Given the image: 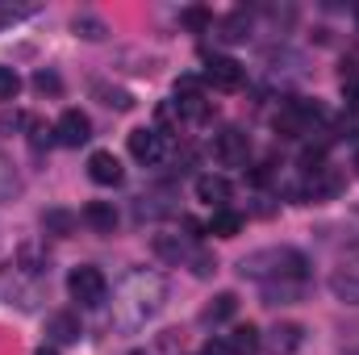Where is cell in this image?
Here are the masks:
<instances>
[{"label": "cell", "instance_id": "6da1fadb", "mask_svg": "<svg viewBox=\"0 0 359 355\" xmlns=\"http://www.w3.org/2000/svg\"><path fill=\"white\" fill-rule=\"evenodd\" d=\"M163 301H168V280L155 276V272H138V276H130L126 288L117 293L113 318H117V326L138 330V326H147V322L163 309Z\"/></svg>", "mask_w": 359, "mask_h": 355}, {"label": "cell", "instance_id": "7a4b0ae2", "mask_svg": "<svg viewBox=\"0 0 359 355\" xmlns=\"http://www.w3.org/2000/svg\"><path fill=\"white\" fill-rule=\"evenodd\" d=\"M305 267H309V260L301 251H292V247H264V251L243 255L238 272L247 280H268V284H276V280H305Z\"/></svg>", "mask_w": 359, "mask_h": 355}, {"label": "cell", "instance_id": "3957f363", "mask_svg": "<svg viewBox=\"0 0 359 355\" xmlns=\"http://www.w3.org/2000/svg\"><path fill=\"white\" fill-rule=\"evenodd\" d=\"M67 293H72V301H80V305H100L104 293H109V280H104L100 267L80 264V267H72V276H67Z\"/></svg>", "mask_w": 359, "mask_h": 355}, {"label": "cell", "instance_id": "277c9868", "mask_svg": "<svg viewBox=\"0 0 359 355\" xmlns=\"http://www.w3.org/2000/svg\"><path fill=\"white\" fill-rule=\"evenodd\" d=\"M213 159H217L222 168H247V159H251V138H247L243 130H222V134L213 138Z\"/></svg>", "mask_w": 359, "mask_h": 355}, {"label": "cell", "instance_id": "5b68a950", "mask_svg": "<svg viewBox=\"0 0 359 355\" xmlns=\"http://www.w3.org/2000/svg\"><path fill=\"white\" fill-rule=\"evenodd\" d=\"M205 80H209L213 88H222V92H234V88H243L247 67H243L238 59H230V55H213L209 67H205Z\"/></svg>", "mask_w": 359, "mask_h": 355}, {"label": "cell", "instance_id": "8992f818", "mask_svg": "<svg viewBox=\"0 0 359 355\" xmlns=\"http://www.w3.org/2000/svg\"><path fill=\"white\" fill-rule=\"evenodd\" d=\"M88 138H92L88 113H80V109H67V113L55 121V142H59V147H84Z\"/></svg>", "mask_w": 359, "mask_h": 355}, {"label": "cell", "instance_id": "52a82bcc", "mask_svg": "<svg viewBox=\"0 0 359 355\" xmlns=\"http://www.w3.org/2000/svg\"><path fill=\"white\" fill-rule=\"evenodd\" d=\"M163 151H168V142H163V134L159 130H151V126H138V130H130V155L138 159V163H159L163 159Z\"/></svg>", "mask_w": 359, "mask_h": 355}, {"label": "cell", "instance_id": "ba28073f", "mask_svg": "<svg viewBox=\"0 0 359 355\" xmlns=\"http://www.w3.org/2000/svg\"><path fill=\"white\" fill-rule=\"evenodd\" d=\"M88 180L100 184V188H117V184L126 180V168H121V159H117L113 151H92L88 155Z\"/></svg>", "mask_w": 359, "mask_h": 355}, {"label": "cell", "instance_id": "9c48e42d", "mask_svg": "<svg viewBox=\"0 0 359 355\" xmlns=\"http://www.w3.org/2000/svg\"><path fill=\"white\" fill-rule=\"evenodd\" d=\"M196 201H205L209 209H230V180L226 176H217V172H205V176H196Z\"/></svg>", "mask_w": 359, "mask_h": 355}, {"label": "cell", "instance_id": "30bf717a", "mask_svg": "<svg viewBox=\"0 0 359 355\" xmlns=\"http://www.w3.org/2000/svg\"><path fill=\"white\" fill-rule=\"evenodd\" d=\"M301 343H305V326H301V322H280L268 335V347L276 355H292Z\"/></svg>", "mask_w": 359, "mask_h": 355}, {"label": "cell", "instance_id": "8fae6325", "mask_svg": "<svg viewBox=\"0 0 359 355\" xmlns=\"http://www.w3.org/2000/svg\"><path fill=\"white\" fill-rule=\"evenodd\" d=\"M84 222H88L96 234H113V230H117V209H113V201H88V205H84Z\"/></svg>", "mask_w": 359, "mask_h": 355}, {"label": "cell", "instance_id": "7c38bea8", "mask_svg": "<svg viewBox=\"0 0 359 355\" xmlns=\"http://www.w3.org/2000/svg\"><path fill=\"white\" fill-rule=\"evenodd\" d=\"M330 293L343 301V305H359V267H339L330 276Z\"/></svg>", "mask_w": 359, "mask_h": 355}, {"label": "cell", "instance_id": "4fadbf2b", "mask_svg": "<svg viewBox=\"0 0 359 355\" xmlns=\"http://www.w3.org/2000/svg\"><path fill=\"white\" fill-rule=\"evenodd\" d=\"M259 330L251 326V322H243V326H234L230 335H226V347H230V355H255L259 351Z\"/></svg>", "mask_w": 359, "mask_h": 355}, {"label": "cell", "instance_id": "5bb4252c", "mask_svg": "<svg viewBox=\"0 0 359 355\" xmlns=\"http://www.w3.org/2000/svg\"><path fill=\"white\" fill-rule=\"evenodd\" d=\"M205 230L217 234V239H238V234H243V213H234V209H213V217H209Z\"/></svg>", "mask_w": 359, "mask_h": 355}, {"label": "cell", "instance_id": "9a60e30c", "mask_svg": "<svg viewBox=\"0 0 359 355\" xmlns=\"http://www.w3.org/2000/svg\"><path fill=\"white\" fill-rule=\"evenodd\" d=\"M234 309H238V297H234V293H217V297L201 309V322H209V326L230 322V318H234Z\"/></svg>", "mask_w": 359, "mask_h": 355}, {"label": "cell", "instance_id": "2e32d148", "mask_svg": "<svg viewBox=\"0 0 359 355\" xmlns=\"http://www.w3.org/2000/svg\"><path fill=\"white\" fill-rule=\"evenodd\" d=\"M46 335L55 343H76L80 339V318L76 314H50L46 318Z\"/></svg>", "mask_w": 359, "mask_h": 355}, {"label": "cell", "instance_id": "e0dca14e", "mask_svg": "<svg viewBox=\"0 0 359 355\" xmlns=\"http://www.w3.org/2000/svg\"><path fill=\"white\" fill-rule=\"evenodd\" d=\"M343 188V176L334 172V168H322V172H313L309 184H305V196H313V201H322V196H334Z\"/></svg>", "mask_w": 359, "mask_h": 355}, {"label": "cell", "instance_id": "ac0fdd59", "mask_svg": "<svg viewBox=\"0 0 359 355\" xmlns=\"http://www.w3.org/2000/svg\"><path fill=\"white\" fill-rule=\"evenodd\" d=\"M301 293H305L301 280H276V284H264V301H268V305H288V301H297Z\"/></svg>", "mask_w": 359, "mask_h": 355}, {"label": "cell", "instance_id": "d6986e66", "mask_svg": "<svg viewBox=\"0 0 359 355\" xmlns=\"http://www.w3.org/2000/svg\"><path fill=\"white\" fill-rule=\"evenodd\" d=\"M155 255H159V260H172V264H180V260H188L192 251H188V243H184V239H176V234H155Z\"/></svg>", "mask_w": 359, "mask_h": 355}, {"label": "cell", "instance_id": "ffe728a7", "mask_svg": "<svg viewBox=\"0 0 359 355\" xmlns=\"http://www.w3.org/2000/svg\"><path fill=\"white\" fill-rule=\"evenodd\" d=\"M92 92L100 96V105H109V109H117V113H130L134 109V96L126 88H113V84H92Z\"/></svg>", "mask_w": 359, "mask_h": 355}, {"label": "cell", "instance_id": "44dd1931", "mask_svg": "<svg viewBox=\"0 0 359 355\" xmlns=\"http://www.w3.org/2000/svg\"><path fill=\"white\" fill-rule=\"evenodd\" d=\"M42 230H46V234H72V230H76V213H67V209H46V213H42Z\"/></svg>", "mask_w": 359, "mask_h": 355}, {"label": "cell", "instance_id": "7402d4cb", "mask_svg": "<svg viewBox=\"0 0 359 355\" xmlns=\"http://www.w3.org/2000/svg\"><path fill=\"white\" fill-rule=\"evenodd\" d=\"M72 29H76L80 38H88V42H100V38L109 34V25H104L100 17H92V13H76V21H72Z\"/></svg>", "mask_w": 359, "mask_h": 355}, {"label": "cell", "instance_id": "603a6c76", "mask_svg": "<svg viewBox=\"0 0 359 355\" xmlns=\"http://www.w3.org/2000/svg\"><path fill=\"white\" fill-rule=\"evenodd\" d=\"M247 29H251V21H247V13L238 8V13H230V17L222 21V42H247Z\"/></svg>", "mask_w": 359, "mask_h": 355}, {"label": "cell", "instance_id": "cb8c5ba5", "mask_svg": "<svg viewBox=\"0 0 359 355\" xmlns=\"http://www.w3.org/2000/svg\"><path fill=\"white\" fill-rule=\"evenodd\" d=\"M17 192H21V180H17V172H13V163L0 155V205H4V201H13Z\"/></svg>", "mask_w": 359, "mask_h": 355}, {"label": "cell", "instance_id": "d4e9b609", "mask_svg": "<svg viewBox=\"0 0 359 355\" xmlns=\"http://www.w3.org/2000/svg\"><path fill=\"white\" fill-rule=\"evenodd\" d=\"M17 92H21V76H17L13 67H4V63H0V105L17 100Z\"/></svg>", "mask_w": 359, "mask_h": 355}, {"label": "cell", "instance_id": "484cf974", "mask_svg": "<svg viewBox=\"0 0 359 355\" xmlns=\"http://www.w3.org/2000/svg\"><path fill=\"white\" fill-rule=\"evenodd\" d=\"M184 25L188 29H209L213 17H209V8H184Z\"/></svg>", "mask_w": 359, "mask_h": 355}, {"label": "cell", "instance_id": "4316f807", "mask_svg": "<svg viewBox=\"0 0 359 355\" xmlns=\"http://www.w3.org/2000/svg\"><path fill=\"white\" fill-rule=\"evenodd\" d=\"M34 88L42 92V96H46V92H50V96H59L63 84H59V76H55V72H38V76H34Z\"/></svg>", "mask_w": 359, "mask_h": 355}, {"label": "cell", "instance_id": "83f0119b", "mask_svg": "<svg viewBox=\"0 0 359 355\" xmlns=\"http://www.w3.org/2000/svg\"><path fill=\"white\" fill-rule=\"evenodd\" d=\"M188 96H201V80L196 76H180L176 80V100H188Z\"/></svg>", "mask_w": 359, "mask_h": 355}, {"label": "cell", "instance_id": "f1b7e54d", "mask_svg": "<svg viewBox=\"0 0 359 355\" xmlns=\"http://www.w3.org/2000/svg\"><path fill=\"white\" fill-rule=\"evenodd\" d=\"M201 355H230V347H226V339H209V343L201 347Z\"/></svg>", "mask_w": 359, "mask_h": 355}, {"label": "cell", "instance_id": "f546056e", "mask_svg": "<svg viewBox=\"0 0 359 355\" xmlns=\"http://www.w3.org/2000/svg\"><path fill=\"white\" fill-rule=\"evenodd\" d=\"M343 96H347V105H351V113H355V109H359V80L343 84Z\"/></svg>", "mask_w": 359, "mask_h": 355}, {"label": "cell", "instance_id": "4dcf8cb0", "mask_svg": "<svg viewBox=\"0 0 359 355\" xmlns=\"http://www.w3.org/2000/svg\"><path fill=\"white\" fill-rule=\"evenodd\" d=\"M17 17H21V13H17V8H8V4H0V29H4V25H8V21H17Z\"/></svg>", "mask_w": 359, "mask_h": 355}, {"label": "cell", "instance_id": "1f68e13d", "mask_svg": "<svg viewBox=\"0 0 359 355\" xmlns=\"http://www.w3.org/2000/svg\"><path fill=\"white\" fill-rule=\"evenodd\" d=\"M34 355H59V351L55 347H42V351H34Z\"/></svg>", "mask_w": 359, "mask_h": 355}, {"label": "cell", "instance_id": "d6a6232c", "mask_svg": "<svg viewBox=\"0 0 359 355\" xmlns=\"http://www.w3.org/2000/svg\"><path fill=\"white\" fill-rule=\"evenodd\" d=\"M130 355H151V351H130Z\"/></svg>", "mask_w": 359, "mask_h": 355}, {"label": "cell", "instance_id": "836d02e7", "mask_svg": "<svg viewBox=\"0 0 359 355\" xmlns=\"http://www.w3.org/2000/svg\"><path fill=\"white\" fill-rule=\"evenodd\" d=\"M355 172H359V151H355Z\"/></svg>", "mask_w": 359, "mask_h": 355}, {"label": "cell", "instance_id": "e575fe53", "mask_svg": "<svg viewBox=\"0 0 359 355\" xmlns=\"http://www.w3.org/2000/svg\"><path fill=\"white\" fill-rule=\"evenodd\" d=\"M355 17H359V13H355Z\"/></svg>", "mask_w": 359, "mask_h": 355}]
</instances>
